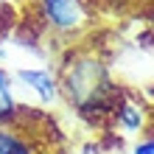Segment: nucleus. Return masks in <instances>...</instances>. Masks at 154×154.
Masks as SVG:
<instances>
[{
  "instance_id": "f03ea898",
  "label": "nucleus",
  "mask_w": 154,
  "mask_h": 154,
  "mask_svg": "<svg viewBox=\"0 0 154 154\" xmlns=\"http://www.w3.org/2000/svg\"><path fill=\"white\" fill-rule=\"evenodd\" d=\"M39 11L56 34H79L87 25L84 0H39Z\"/></svg>"
},
{
  "instance_id": "f257e3e1",
  "label": "nucleus",
  "mask_w": 154,
  "mask_h": 154,
  "mask_svg": "<svg viewBox=\"0 0 154 154\" xmlns=\"http://www.w3.org/2000/svg\"><path fill=\"white\" fill-rule=\"evenodd\" d=\"M101 84H104V70L95 59H79L62 81L70 101H76L79 106H87L93 101L98 95V90H101Z\"/></svg>"
},
{
  "instance_id": "423d86ee",
  "label": "nucleus",
  "mask_w": 154,
  "mask_h": 154,
  "mask_svg": "<svg viewBox=\"0 0 154 154\" xmlns=\"http://www.w3.org/2000/svg\"><path fill=\"white\" fill-rule=\"evenodd\" d=\"M118 123H121V129L126 132H140L143 129V109L134 104H123L121 109H118Z\"/></svg>"
},
{
  "instance_id": "7ed1b4c3",
  "label": "nucleus",
  "mask_w": 154,
  "mask_h": 154,
  "mask_svg": "<svg viewBox=\"0 0 154 154\" xmlns=\"http://www.w3.org/2000/svg\"><path fill=\"white\" fill-rule=\"evenodd\" d=\"M11 79L20 87L31 90L42 104H53L59 98V81L48 67H17Z\"/></svg>"
},
{
  "instance_id": "20e7f679",
  "label": "nucleus",
  "mask_w": 154,
  "mask_h": 154,
  "mask_svg": "<svg viewBox=\"0 0 154 154\" xmlns=\"http://www.w3.org/2000/svg\"><path fill=\"white\" fill-rule=\"evenodd\" d=\"M17 112H20V106L14 98V79L6 67H0V123L14 121Z\"/></svg>"
},
{
  "instance_id": "0eeeda50",
  "label": "nucleus",
  "mask_w": 154,
  "mask_h": 154,
  "mask_svg": "<svg viewBox=\"0 0 154 154\" xmlns=\"http://www.w3.org/2000/svg\"><path fill=\"white\" fill-rule=\"evenodd\" d=\"M132 154H154V137H146V140H137L134 143Z\"/></svg>"
},
{
  "instance_id": "39448f33",
  "label": "nucleus",
  "mask_w": 154,
  "mask_h": 154,
  "mask_svg": "<svg viewBox=\"0 0 154 154\" xmlns=\"http://www.w3.org/2000/svg\"><path fill=\"white\" fill-rule=\"evenodd\" d=\"M0 154H34V146L8 126H0Z\"/></svg>"
}]
</instances>
